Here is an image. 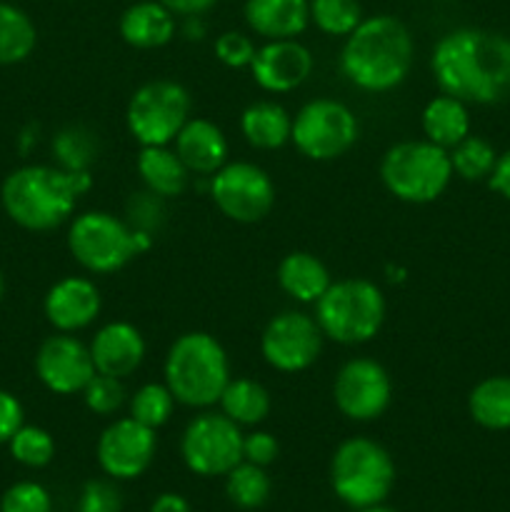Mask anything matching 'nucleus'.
<instances>
[{"label": "nucleus", "instance_id": "nucleus-1", "mask_svg": "<svg viewBox=\"0 0 510 512\" xmlns=\"http://www.w3.org/2000/svg\"><path fill=\"white\" fill-rule=\"evenodd\" d=\"M440 93L465 105H493L510 98V38L480 28L445 33L430 55Z\"/></svg>", "mask_w": 510, "mask_h": 512}, {"label": "nucleus", "instance_id": "nucleus-2", "mask_svg": "<svg viewBox=\"0 0 510 512\" xmlns=\"http://www.w3.org/2000/svg\"><path fill=\"white\" fill-rule=\"evenodd\" d=\"M415 58V43L403 20L373 15L345 38L340 73L365 93H390L405 83Z\"/></svg>", "mask_w": 510, "mask_h": 512}, {"label": "nucleus", "instance_id": "nucleus-3", "mask_svg": "<svg viewBox=\"0 0 510 512\" xmlns=\"http://www.w3.org/2000/svg\"><path fill=\"white\" fill-rule=\"evenodd\" d=\"M93 188V173H68L58 165H23L5 178L0 200L15 225L48 233L68 223L80 195Z\"/></svg>", "mask_w": 510, "mask_h": 512}, {"label": "nucleus", "instance_id": "nucleus-4", "mask_svg": "<svg viewBox=\"0 0 510 512\" xmlns=\"http://www.w3.org/2000/svg\"><path fill=\"white\" fill-rule=\"evenodd\" d=\"M163 383L185 408L208 410L218 405L230 383V360L220 340L205 330L178 335L163 363Z\"/></svg>", "mask_w": 510, "mask_h": 512}, {"label": "nucleus", "instance_id": "nucleus-5", "mask_svg": "<svg viewBox=\"0 0 510 512\" xmlns=\"http://www.w3.org/2000/svg\"><path fill=\"white\" fill-rule=\"evenodd\" d=\"M153 245L148 230L133 228L108 210H88L70 220L68 250L75 263L93 275L123 270Z\"/></svg>", "mask_w": 510, "mask_h": 512}, {"label": "nucleus", "instance_id": "nucleus-6", "mask_svg": "<svg viewBox=\"0 0 510 512\" xmlns=\"http://www.w3.org/2000/svg\"><path fill=\"white\" fill-rule=\"evenodd\" d=\"M385 313V295L373 280L345 278L330 283V288L320 295L313 318L333 343L363 345L380 333Z\"/></svg>", "mask_w": 510, "mask_h": 512}, {"label": "nucleus", "instance_id": "nucleus-7", "mask_svg": "<svg viewBox=\"0 0 510 512\" xmlns=\"http://www.w3.org/2000/svg\"><path fill=\"white\" fill-rule=\"evenodd\" d=\"M453 178L450 153L430 140L395 143L380 160V180L385 190L410 205L438 200Z\"/></svg>", "mask_w": 510, "mask_h": 512}, {"label": "nucleus", "instance_id": "nucleus-8", "mask_svg": "<svg viewBox=\"0 0 510 512\" xmlns=\"http://www.w3.org/2000/svg\"><path fill=\"white\" fill-rule=\"evenodd\" d=\"M330 485L348 508L380 505L395 485V463L375 440L348 438L335 448L330 460Z\"/></svg>", "mask_w": 510, "mask_h": 512}, {"label": "nucleus", "instance_id": "nucleus-9", "mask_svg": "<svg viewBox=\"0 0 510 512\" xmlns=\"http://www.w3.org/2000/svg\"><path fill=\"white\" fill-rule=\"evenodd\" d=\"M193 98L188 88L175 80H150L143 83L128 100L125 125L135 143L170 145L185 123L193 118Z\"/></svg>", "mask_w": 510, "mask_h": 512}, {"label": "nucleus", "instance_id": "nucleus-10", "mask_svg": "<svg viewBox=\"0 0 510 512\" xmlns=\"http://www.w3.org/2000/svg\"><path fill=\"white\" fill-rule=\"evenodd\" d=\"M358 133V118L348 105L333 98H315L293 115L290 143L308 160L325 163L348 153Z\"/></svg>", "mask_w": 510, "mask_h": 512}, {"label": "nucleus", "instance_id": "nucleus-11", "mask_svg": "<svg viewBox=\"0 0 510 512\" xmlns=\"http://www.w3.org/2000/svg\"><path fill=\"white\" fill-rule=\"evenodd\" d=\"M180 458L185 468L200 478H225L235 465L243 463V430L228 415L205 410L185 425Z\"/></svg>", "mask_w": 510, "mask_h": 512}, {"label": "nucleus", "instance_id": "nucleus-12", "mask_svg": "<svg viewBox=\"0 0 510 512\" xmlns=\"http://www.w3.org/2000/svg\"><path fill=\"white\" fill-rule=\"evenodd\" d=\"M210 198L225 218L250 225L270 215L275 205V185L260 165L235 160L210 175Z\"/></svg>", "mask_w": 510, "mask_h": 512}, {"label": "nucleus", "instance_id": "nucleus-13", "mask_svg": "<svg viewBox=\"0 0 510 512\" xmlns=\"http://www.w3.org/2000/svg\"><path fill=\"white\" fill-rule=\"evenodd\" d=\"M323 330L303 310H283L268 320L260 335L263 360L278 373H303L323 350Z\"/></svg>", "mask_w": 510, "mask_h": 512}, {"label": "nucleus", "instance_id": "nucleus-14", "mask_svg": "<svg viewBox=\"0 0 510 512\" xmlns=\"http://www.w3.org/2000/svg\"><path fill=\"white\" fill-rule=\"evenodd\" d=\"M335 408L355 423H373L393 403V380L373 358L343 363L333 383Z\"/></svg>", "mask_w": 510, "mask_h": 512}, {"label": "nucleus", "instance_id": "nucleus-15", "mask_svg": "<svg viewBox=\"0 0 510 512\" xmlns=\"http://www.w3.org/2000/svg\"><path fill=\"white\" fill-rule=\"evenodd\" d=\"M158 450L155 430L128 418H118L100 433L95 458L100 470L113 480H135L150 468Z\"/></svg>", "mask_w": 510, "mask_h": 512}, {"label": "nucleus", "instance_id": "nucleus-16", "mask_svg": "<svg viewBox=\"0 0 510 512\" xmlns=\"http://www.w3.org/2000/svg\"><path fill=\"white\" fill-rule=\"evenodd\" d=\"M95 373L90 348L73 333L50 335L35 353V375L55 395L83 393Z\"/></svg>", "mask_w": 510, "mask_h": 512}, {"label": "nucleus", "instance_id": "nucleus-17", "mask_svg": "<svg viewBox=\"0 0 510 512\" xmlns=\"http://www.w3.org/2000/svg\"><path fill=\"white\" fill-rule=\"evenodd\" d=\"M313 68V53L295 38L268 40L255 50L250 75L260 90L280 95L298 90L313 75Z\"/></svg>", "mask_w": 510, "mask_h": 512}, {"label": "nucleus", "instance_id": "nucleus-18", "mask_svg": "<svg viewBox=\"0 0 510 512\" xmlns=\"http://www.w3.org/2000/svg\"><path fill=\"white\" fill-rule=\"evenodd\" d=\"M103 298L98 285L85 275H68L50 285L43 300V313L58 333H78L98 320Z\"/></svg>", "mask_w": 510, "mask_h": 512}, {"label": "nucleus", "instance_id": "nucleus-19", "mask_svg": "<svg viewBox=\"0 0 510 512\" xmlns=\"http://www.w3.org/2000/svg\"><path fill=\"white\" fill-rule=\"evenodd\" d=\"M90 355H93L95 370L103 375L125 380L143 365L148 345L143 333L128 320H113L103 328L95 330L90 340Z\"/></svg>", "mask_w": 510, "mask_h": 512}, {"label": "nucleus", "instance_id": "nucleus-20", "mask_svg": "<svg viewBox=\"0 0 510 512\" xmlns=\"http://www.w3.org/2000/svg\"><path fill=\"white\" fill-rule=\"evenodd\" d=\"M170 145L190 175L210 178L228 163V138L220 125L208 118H190Z\"/></svg>", "mask_w": 510, "mask_h": 512}, {"label": "nucleus", "instance_id": "nucleus-21", "mask_svg": "<svg viewBox=\"0 0 510 512\" xmlns=\"http://www.w3.org/2000/svg\"><path fill=\"white\" fill-rule=\"evenodd\" d=\"M243 15L260 38H298L310 23V0H245Z\"/></svg>", "mask_w": 510, "mask_h": 512}, {"label": "nucleus", "instance_id": "nucleus-22", "mask_svg": "<svg viewBox=\"0 0 510 512\" xmlns=\"http://www.w3.org/2000/svg\"><path fill=\"white\" fill-rule=\"evenodd\" d=\"M120 38L138 50L163 48L175 35V13L160 0H140L120 15Z\"/></svg>", "mask_w": 510, "mask_h": 512}, {"label": "nucleus", "instance_id": "nucleus-23", "mask_svg": "<svg viewBox=\"0 0 510 512\" xmlns=\"http://www.w3.org/2000/svg\"><path fill=\"white\" fill-rule=\"evenodd\" d=\"M278 278L280 290L288 295L295 303L315 305L320 295L330 288L333 278H330V270L325 268L323 260L313 253H305V250H293V253L285 255L278 263Z\"/></svg>", "mask_w": 510, "mask_h": 512}, {"label": "nucleus", "instance_id": "nucleus-24", "mask_svg": "<svg viewBox=\"0 0 510 512\" xmlns=\"http://www.w3.org/2000/svg\"><path fill=\"white\" fill-rule=\"evenodd\" d=\"M135 170L145 190L163 200L178 198L188 188L190 170L170 145H143L135 160Z\"/></svg>", "mask_w": 510, "mask_h": 512}, {"label": "nucleus", "instance_id": "nucleus-25", "mask_svg": "<svg viewBox=\"0 0 510 512\" xmlns=\"http://www.w3.org/2000/svg\"><path fill=\"white\" fill-rule=\"evenodd\" d=\"M240 133L255 150L283 148L293 133V115L275 100H255L240 115Z\"/></svg>", "mask_w": 510, "mask_h": 512}, {"label": "nucleus", "instance_id": "nucleus-26", "mask_svg": "<svg viewBox=\"0 0 510 512\" xmlns=\"http://www.w3.org/2000/svg\"><path fill=\"white\" fill-rule=\"evenodd\" d=\"M420 128H423L425 140L450 150L470 135V115L468 105L453 95H435L428 100L420 115Z\"/></svg>", "mask_w": 510, "mask_h": 512}, {"label": "nucleus", "instance_id": "nucleus-27", "mask_svg": "<svg viewBox=\"0 0 510 512\" xmlns=\"http://www.w3.org/2000/svg\"><path fill=\"white\" fill-rule=\"evenodd\" d=\"M220 413L228 415L240 428H255L273 410V398L268 388L253 378H230L218 400Z\"/></svg>", "mask_w": 510, "mask_h": 512}, {"label": "nucleus", "instance_id": "nucleus-28", "mask_svg": "<svg viewBox=\"0 0 510 512\" xmlns=\"http://www.w3.org/2000/svg\"><path fill=\"white\" fill-rule=\"evenodd\" d=\"M468 413L480 428L485 430H510V378L493 375L485 378L470 390Z\"/></svg>", "mask_w": 510, "mask_h": 512}, {"label": "nucleus", "instance_id": "nucleus-29", "mask_svg": "<svg viewBox=\"0 0 510 512\" xmlns=\"http://www.w3.org/2000/svg\"><path fill=\"white\" fill-rule=\"evenodd\" d=\"M35 25L15 5L0 0V65L23 63L35 50Z\"/></svg>", "mask_w": 510, "mask_h": 512}, {"label": "nucleus", "instance_id": "nucleus-30", "mask_svg": "<svg viewBox=\"0 0 510 512\" xmlns=\"http://www.w3.org/2000/svg\"><path fill=\"white\" fill-rule=\"evenodd\" d=\"M273 493V483L265 468L253 463H238L228 475H225V495L230 503L240 510H258L263 508Z\"/></svg>", "mask_w": 510, "mask_h": 512}, {"label": "nucleus", "instance_id": "nucleus-31", "mask_svg": "<svg viewBox=\"0 0 510 512\" xmlns=\"http://www.w3.org/2000/svg\"><path fill=\"white\" fill-rule=\"evenodd\" d=\"M53 158L68 173L90 170L98 160V138L85 125H68L53 138Z\"/></svg>", "mask_w": 510, "mask_h": 512}, {"label": "nucleus", "instance_id": "nucleus-32", "mask_svg": "<svg viewBox=\"0 0 510 512\" xmlns=\"http://www.w3.org/2000/svg\"><path fill=\"white\" fill-rule=\"evenodd\" d=\"M450 165H453V175L468 180V183H478V180H488L493 173L495 163H498V153L493 145L480 135H468L460 140L455 148L448 150Z\"/></svg>", "mask_w": 510, "mask_h": 512}, {"label": "nucleus", "instance_id": "nucleus-33", "mask_svg": "<svg viewBox=\"0 0 510 512\" xmlns=\"http://www.w3.org/2000/svg\"><path fill=\"white\" fill-rule=\"evenodd\" d=\"M178 400L173 398L170 388L165 383H145L130 395L128 410L130 418L143 423L145 428L158 430L173 418V410Z\"/></svg>", "mask_w": 510, "mask_h": 512}, {"label": "nucleus", "instance_id": "nucleus-34", "mask_svg": "<svg viewBox=\"0 0 510 512\" xmlns=\"http://www.w3.org/2000/svg\"><path fill=\"white\" fill-rule=\"evenodd\" d=\"M310 23L325 35L348 38L363 23L358 0H310Z\"/></svg>", "mask_w": 510, "mask_h": 512}, {"label": "nucleus", "instance_id": "nucleus-35", "mask_svg": "<svg viewBox=\"0 0 510 512\" xmlns=\"http://www.w3.org/2000/svg\"><path fill=\"white\" fill-rule=\"evenodd\" d=\"M10 455L25 468H45L55 458L53 435L38 425H20L18 433L8 440Z\"/></svg>", "mask_w": 510, "mask_h": 512}, {"label": "nucleus", "instance_id": "nucleus-36", "mask_svg": "<svg viewBox=\"0 0 510 512\" xmlns=\"http://www.w3.org/2000/svg\"><path fill=\"white\" fill-rule=\"evenodd\" d=\"M80 395L85 400V408L93 415H103V418H110V415L118 413L125 405V400H128L123 380L103 373H95Z\"/></svg>", "mask_w": 510, "mask_h": 512}, {"label": "nucleus", "instance_id": "nucleus-37", "mask_svg": "<svg viewBox=\"0 0 510 512\" xmlns=\"http://www.w3.org/2000/svg\"><path fill=\"white\" fill-rule=\"evenodd\" d=\"M0 512H53V500L43 485L23 480L5 490L0 500Z\"/></svg>", "mask_w": 510, "mask_h": 512}, {"label": "nucleus", "instance_id": "nucleus-38", "mask_svg": "<svg viewBox=\"0 0 510 512\" xmlns=\"http://www.w3.org/2000/svg\"><path fill=\"white\" fill-rule=\"evenodd\" d=\"M123 510V495L113 478L88 480L80 490L78 512H120Z\"/></svg>", "mask_w": 510, "mask_h": 512}, {"label": "nucleus", "instance_id": "nucleus-39", "mask_svg": "<svg viewBox=\"0 0 510 512\" xmlns=\"http://www.w3.org/2000/svg\"><path fill=\"white\" fill-rule=\"evenodd\" d=\"M215 58L220 60L223 65H228V68H250V63H253V55H255V43L248 38L245 33H238V30H225V33H220L218 38H215Z\"/></svg>", "mask_w": 510, "mask_h": 512}, {"label": "nucleus", "instance_id": "nucleus-40", "mask_svg": "<svg viewBox=\"0 0 510 512\" xmlns=\"http://www.w3.org/2000/svg\"><path fill=\"white\" fill-rule=\"evenodd\" d=\"M278 453H280L278 440H275V435H270L268 430H253V433L243 435V460L245 463L268 468L270 463H275Z\"/></svg>", "mask_w": 510, "mask_h": 512}, {"label": "nucleus", "instance_id": "nucleus-41", "mask_svg": "<svg viewBox=\"0 0 510 512\" xmlns=\"http://www.w3.org/2000/svg\"><path fill=\"white\" fill-rule=\"evenodd\" d=\"M23 425V405L8 390H0V445L8 443Z\"/></svg>", "mask_w": 510, "mask_h": 512}, {"label": "nucleus", "instance_id": "nucleus-42", "mask_svg": "<svg viewBox=\"0 0 510 512\" xmlns=\"http://www.w3.org/2000/svg\"><path fill=\"white\" fill-rule=\"evenodd\" d=\"M488 185L510 203V150L508 153L498 155V163H495L493 173H490Z\"/></svg>", "mask_w": 510, "mask_h": 512}, {"label": "nucleus", "instance_id": "nucleus-43", "mask_svg": "<svg viewBox=\"0 0 510 512\" xmlns=\"http://www.w3.org/2000/svg\"><path fill=\"white\" fill-rule=\"evenodd\" d=\"M160 3H163L170 13L190 18V15H200L205 13V10H210L218 0H160Z\"/></svg>", "mask_w": 510, "mask_h": 512}, {"label": "nucleus", "instance_id": "nucleus-44", "mask_svg": "<svg viewBox=\"0 0 510 512\" xmlns=\"http://www.w3.org/2000/svg\"><path fill=\"white\" fill-rule=\"evenodd\" d=\"M148 512H193L190 503L178 493H163L153 500Z\"/></svg>", "mask_w": 510, "mask_h": 512}, {"label": "nucleus", "instance_id": "nucleus-45", "mask_svg": "<svg viewBox=\"0 0 510 512\" xmlns=\"http://www.w3.org/2000/svg\"><path fill=\"white\" fill-rule=\"evenodd\" d=\"M355 512H395V510L385 508V505L380 503V505H370V508H360V510H355Z\"/></svg>", "mask_w": 510, "mask_h": 512}, {"label": "nucleus", "instance_id": "nucleus-46", "mask_svg": "<svg viewBox=\"0 0 510 512\" xmlns=\"http://www.w3.org/2000/svg\"><path fill=\"white\" fill-rule=\"evenodd\" d=\"M5 295V280H3V273H0V300H3Z\"/></svg>", "mask_w": 510, "mask_h": 512}]
</instances>
